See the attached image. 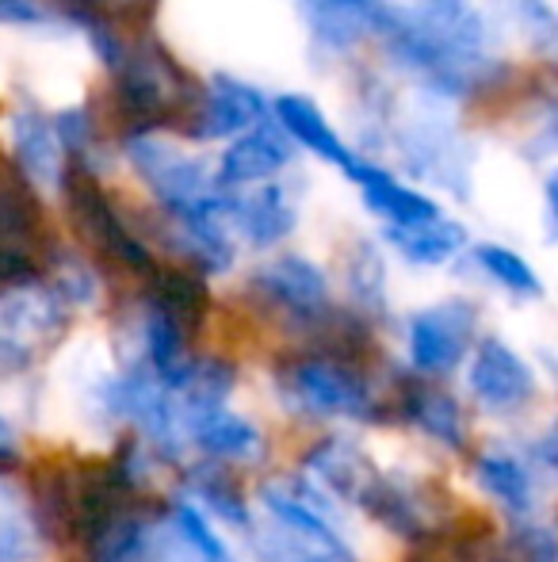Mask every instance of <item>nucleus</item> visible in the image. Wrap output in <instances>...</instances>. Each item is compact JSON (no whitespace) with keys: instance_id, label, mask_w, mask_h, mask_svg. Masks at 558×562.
<instances>
[{"instance_id":"e433bc0d","label":"nucleus","mask_w":558,"mask_h":562,"mask_svg":"<svg viewBox=\"0 0 558 562\" xmlns=\"http://www.w3.org/2000/svg\"><path fill=\"white\" fill-rule=\"evenodd\" d=\"M493 551H486L475 536L440 532L424 543H413V555L406 562H490Z\"/></svg>"},{"instance_id":"aec40b11","label":"nucleus","mask_w":558,"mask_h":562,"mask_svg":"<svg viewBox=\"0 0 558 562\" xmlns=\"http://www.w3.org/2000/svg\"><path fill=\"white\" fill-rule=\"evenodd\" d=\"M276 123L291 142H298V146H306L310 154H318L321 161L337 165L344 177H352V172L360 169V157L344 146L341 134L329 126V119L321 115V108L314 104V100L295 97V92L280 97L276 100Z\"/></svg>"},{"instance_id":"7ed1b4c3","label":"nucleus","mask_w":558,"mask_h":562,"mask_svg":"<svg viewBox=\"0 0 558 562\" xmlns=\"http://www.w3.org/2000/svg\"><path fill=\"white\" fill-rule=\"evenodd\" d=\"M276 386L287 409L303 417H356V422L379 417L367 379L333 356H291L276 368Z\"/></svg>"},{"instance_id":"9d476101","label":"nucleus","mask_w":558,"mask_h":562,"mask_svg":"<svg viewBox=\"0 0 558 562\" xmlns=\"http://www.w3.org/2000/svg\"><path fill=\"white\" fill-rule=\"evenodd\" d=\"M112 414L127 417L130 425L149 440L161 456H176L184 437H180V414L176 402H172V391H164L146 368L127 371L119 383L112 386Z\"/></svg>"},{"instance_id":"393cba45","label":"nucleus","mask_w":558,"mask_h":562,"mask_svg":"<svg viewBox=\"0 0 558 562\" xmlns=\"http://www.w3.org/2000/svg\"><path fill=\"white\" fill-rule=\"evenodd\" d=\"M303 20L326 50H352L372 35V0H303Z\"/></svg>"},{"instance_id":"f03ea898","label":"nucleus","mask_w":558,"mask_h":562,"mask_svg":"<svg viewBox=\"0 0 558 562\" xmlns=\"http://www.w3.org/2000/svg\"><path fill=\"white\" fill-rule=\"evenodd\" d=\"M200 100V85L153 35H138L123 46L112 66V104L127 138H146L164 126H184Z\"/></svg>"},{"instance_id":"473e14b6","label":"nucleus","mask_w":558,"mask_h":562,"mask_svg":"<svg viewBox=\"0 0 558 562\" xmlns=\"http://www.w3.org/2000/svg\"><path fill=\"white\" fill-rule=\"evenodd\" d=\"M253 543L264 562H356L349 548H314V543L295 540V536H287L276 525L257 536Z\"/></svg>"},{"instance_id":"bb28decb","label":"nucleus","mask_w":558,"mask_h":562,"mask_svg":"<svg viewBox=\"0 0 558 562\" xmlns=\"http://www.w3.org/2000/svg\"><path fill=\"white\" fill-rule=\"evenodd\" d=\"M387 237L410 265H421V268L447 265L455 252L467 249V229L444 215L429 218V223H418V226H390Z\"/></svg>"},{"instance_id":"72a5a7b5","label":"nucleus","mask_w":558,"mask_h":562,"mask_svg":"<svg viewBox=\"0 0 558 562\" xmlns=\"http://www.w3.org/2000/svg\"><path fill=\"white\" fill-rule=\"evenodd\" d=\"M54 134H58L61 154L69 157V165L92 172V149H96V119L89 115V108H66L50 119Z\"/></svg>"},{"instance_id":"79ce46f5","label":"nucleus","mask_w":558,"mask_h":562,"mask_svg":"<svg viewBox=\"0 0 558 562\" xmlns=\"http://www.w3.org/2000/svg\"><path fill=\"white\" fill-rule=\"evenodd\" d=\"M43 20L38 0H0V27H38Z\"/></svg>"},{"instance_id":"ea45409f","label":"nucleus","mask_w":558,"mask_h":562,"mask_svg":"<svg viewBox=\"0 0 558 562\" xmlns=\"http://www.w3.org/2000/svg\"><path fill=\"white\" fill-rule=\"evenodd\" d=\"M43 280V265L31 249H0V291H23Z\"/></svg>"},{"instance_id":"a878e982","label":"nucleus","mask_w":558,"mask_h":562,"mask_svg":"<svg viewBox=\"0 0 558 562\" xmlns=\"http://www.w3.org/2000/svg\"><path fill=\"white\" fill-rule=\"evenodd\" d=\"M43 207L27 180L15 169L0 165V249H31L35 252Z\"/></svg>"},{"instance_id":"5701e85b","label":"nucleus","mask_w":558,"mask_h":562,"mask_svg":"<svg viewBox=\"0 0 558 562\" xmlns=\"http://www.w3.org/2000/svg\"><path fill=\"white\" fill-rule=\"evenodd\" d=\"M475 482L490 502H498L513 517H532L536 513V474L532 463L505 448H486L475 459Z\"/></svg>"},{"instance_id":"c756f323","label":"nucleus","mask_w":558,"mask_h":562,"mask_svg":"<svg viewBox=\"0 0 558 562\" xmlns=\"http://www.w3.org/2000/svg\"><path fill=\"white\" fill-rule=\"evenodd\" d=\"M89 548H92V562H157L153 528H149V520L138 509L112 520Z\"/></svg>"},{"instance_id":"6e6552de","label":"nucleus","mask_w":558,"mask_h":562,"mask_svg":"<svg viewBox=\"0 0 558 562\" xmlns=\"http://www.w3.org/2000/svg\"><path fill=\"white\" fill-rule=\"evenodd\" d=\"M475 306L463 299H444L410 318V360L424 375H447L463 363L475 337Z\"/></svg>"},{"instance_id":"b1692460","label":"nucleus","mask_w":558,"mask_h":562,"mask_svg":"<svg viewBox=\"0 0 558 562\" xmlns=\"http://www.w3.org/2000/svg\"><path fill=\"white\" fill-rule=\"evenodd\" d=\"M402 417L413 429H421L429 440L444 445L447 451L467 448V417H463V406L447 391H440V386H429V383L406 386Z\"/></svg>"},{"instance_id":"dca6fc26","label":"nucleus","mask_w":558,"mask_h":562,"mask_svg":"<svg viewBox=\"0 0 558 562\" xmlns=\"http://www.w3.org/2000/svg\"><path fill=\"white\" fill-rule=\"evenodd\" d=\"M153 555L157 562H230L226 543L187 497H176L153 528Z\"/></svg>"},{"instance_id":"6ab92c4d","label":"nucleus","mask_w":558,"mask_h":562,"mask_svg":"<svg viewBox=\"0 0 558 562\" xmlns=\"http://www.w3.org/2000/svg\"><path fill=\"white\" fill-rule=\"evenodd\" d=\"M226 218L238 226V234L246 237L249 245L269 249V245H280L283 237L295 229L298 207L287 195V188L261 184L246 195H230V200H226Z\"/></svg>"},{"instance_id":"a18cd8bd","label":"nucleus","mask_w":558,"mask_h":562,"mask_svg":"<svg viewBox=\"0 0 558 562\" xmlns=\"http://www.w3.org/2000/svg\"><path fill=\"white\" fill-rule=\"evenodd\" d=\"M390 8H424V4H459V0H379Z\"/></svg>"},{"instance_id":"2eb2a0df","label":"nucleus","mask_w":558,"mask_h":562,"mask_svg":"<svg viewBox=\"0 0 558 562\" xmlns=\"http://www.w3.org/2000/svg\"><path fill=\"white\" fill-rule=\"evenodd\" d=\"M226 200L230 195L218 192L210 203L195 211H180L172 218V237H176V249L192 260L200 272H230L234 268V241L230 229H226Z\"/></svg>"},{"instance_id":"58836bf2","label":"nucleus","mask_w":558,"mask_h":562,"mask_svg":"<svg viewBox=\"0 0 558 562\" xmlns=\"http://www.w3.org/2000/svg\"><path fill=\"white\" fill-rule=\"evenodd\" d=\"M161 8V0H100V15H104V27L123 35L127 27H149ZM100 27V31H104Z\"/></svg>"},{"instance_id":"f3484780","label":"nucleus","mask_w":558,"mask_h":562,"mask_svg":"<svg viewBox=\"0 0 558 562\" xmlns=\"http://www.w3.org/2000/svg\"><path fill=\"white\" fill-rule=\"evenodd\" d=\"M8 126H12L15 172L31 188H58L61 172H66V154H61L50 119L38 112V108H15Z\"/></svg>"},{"instance_id":"c9c22d12","label":"nucleus","mask_w":558,"mask_h":562,"mask_svg":"<svg viewBox=\"0 0 558 562\" xmlns=\"http://www.w3.org/2000/svg\"><path fill=\"white\" fill-rule=\"evenodd\" d=\"M490 562H558L555 532L544 525H516L501 551H493Z\"/></svg>"},{"instance_id":"423d86ee","label":"nucleus","mask_w":558,"mask_h":562,"mask_svg":"<svg viewBox=\"0 0 558 562\" xmlns=\"http://www.w3.org/2000/svg\"><path fill=\"white\" fill-rule=\"evenodd\" d=\"M127 157L169 215L195 211L218 195L210 165L203 161V157L187 154V149L172 146V142H161V138H153V134H146V138H127Z\"/></svg>"},{"instance_id":"f8f14e48","label":"nucleus","mask_w":558,"mask_h":562,"mask_svg":"<svg viewBox=\"0 0 558 562\" xmlns=\"http://www.w3.org/2000/svg\"><path fill=\"white\" fill-rule=\"evenodd\" d=\"M470 394L493 414H516L536 398V375L532 368L505 345V340L490 337L475 348V360L467 371Z\"/></svg>"},{"instance_id":"ddd939ff","label":"nucleus","mask_w":558,"mask_h":562,"mask_svg":"<svg viewBox=\"0 0 558 562\" xmlns=\"http://www.w3.org/2000/svg\"><path fill=\"white\" fill-rule=\"evenodd\" d=\"M303 467L310 479H318L321 486L329 490V494L352 505H364L367 490H372L375 479L383 474L379 467H375V459L349 437H321L318 445L306 448Z\"/></svg>"},{"instance_id":"c03bdc74","label":"nucleus","mask_w":558,"mask_h":562,"mask_svg":"<svg viewBox=\"0 0 558 562\" xmlns=\"http://www.w3.org/2000/svg\"><path fill=\"white\" fill-rule=\"evenodd\" d=\"M528 463H539L544 471H555L558 463V451H555V432H544L536 445L528 448Z\"/></svg>"},{"instance_id":"20e7f679","label":"nucleus","mask_w":558,"mask_h":562,"mask_svg":"<svg viewBox=\"0 0 558 562\" xmlns=\"http://www.w3.org/2000/svg\"><path fill=\"white\" fill-rule=\"evenodd\" d=\"M58 192H61V200H66L69 226L77 229V237H81L84 245H92L100 257L115 260V265L135 268V272H149V268H153L149 249L138 241L135 234H130V226L119 218L115 203L107 200V192L100 188L96 172L69 165L58 180Z\"/></svg>"},{"instance_id":"cd10ccee","label":"nucleus","mask_w":558,"mask_h":562,"mask_svg":"<svg viewBox=\"0 0 558 562\" xmlns=\"http://www.w3.org/2000/svg\"><path fill=\"white\" fill-rule=\"evenodd\" d=\"M234 383H238V371H234L230 360H218V356L192 360L184 379L176 383V391H172V402H180L176 414L195 417V414H207V409L226 406Z\"/></svg>"},{"instance_id":"1a4fd4ad","label":"nucleus","mask_w":558,"mask_h":562,"mask_svg":"<svg viewBox=\"0 0 558 562\" xmlns=\"http://www.w3.org/2000/svg\"><path fill=\"white\" fill-rule=\"evenodd\" d=\"M261 123H264V97L253 85L238 81V77H210L200 89V100H195L184 131L195 142H223V138H241V134H249Z\"/></svg>"},{"instance_id":"9b49d317","label":"nucleus","mask_w":558,"mask_h":562,"mask_svg":"<svg viewBox=\"0 0 558 562\" xmlns=\"http://www.w3.org/2000/svg\"><path fill=\"white\" fill-rule=\"evenodd\" d=\"M402 161L418 172L421 180L447 188L455 195H467L470 154L467 142L440 119H413L402 131Z\"/></svg>"},{"instance_id":"a19ab883","label":"nucleus","mask_w":558,"mask_h":562,"mask_svg":"<svg viewBox=\"0 0 558 562\" xmlns=\"http://www.w3.org/2000/svg\"><path fill=\"white\" fill-rule=\"evenodd\" d=\"M46 8H50L54 15H61L66 23H73V27L81 31H100L104 27V15H100V0H46Z\"/></svg>"},{"instance_id":"c85d7f7f","label":"nucleus","mask_w":558,"mask_h":562,"mask_svg":"<svg viewBox=\"0 0 558 562\" xmlns=\"http://www.w3.org/2000/svg\"><path fill=\"white\" fill-rule=\"evenodd\" d=\"M187 494L200 497L215 517H223L226 525L234 528H249V502L246 490H241L238 474L230 471L226 463H200L187 471L184 479Z\"/></svg>"},{"instance_id":"4be33fe9","label":"nucleus","mask_w":558,"mask_h":562,"mask_svg":"<svg viewBox=\"0 0 558 562\" xmlns=\"http://www.w3.org/2000/svg\"><path fill=\"white\" fill-rule=\"evenodd\" d=\"M349 180L364 192L367 211L387 218L390 226H418V223H429V218H440V207L429 200V195L406 188L402 180L390 177V172L379 169V165L360 161V169L352 172Z\"/></svg>"},{"instance_id":"0eeeda50","label":"nucleus","mask_w":558,"mask_h":562,"mask_svg":"<svg viewBox=\"0 0 558 562\" xmlns=\"http://www.w3.org/2000/svg\"><path fill=\"white\" fill-rule=\"evenodd\" d=\"M249 291L261 299L264 306H272L283 318L298 322V326L314 329L329 311V280L314 260L306 257H280L272 265L257 268Z\"/></svg>"},{"instance_id":"412c9836","label":"nucleus","mask_w":558,"mask_h":562,"mask_svg":"<svg viewBox=\"0 0 558 562\" xmlns=\"http://www.w3.org/2000/svg\"><path fill=\"white\" fill-rule=\"evenodd\" d=\"M187 437L195 440V448L207 451L210 463H253L264 456L261 429L226 406L187 417Z\"/></svg>"},{"instance_id":"37998d69","label":"nucleus","mask_w":558,"mask_h":562,"mask_svg":"<svg viewBox=\"0 0 558 562\" xmlns=\"http://www.w3.org/2000/svg\"><path fill=\"white\" fill-rule=\"evenodd\" d=\"M15 463H20V437H15L12 425L0 417V474H8Z\"/></svg>"},{"instance_id":"2f4dec72","label":"nucleus","mask_w":558,"mask_h":562,"mask_svg":"<svg viewBox=\"0 0 558 562\" xmlns=\"http://www.w3.org/2000/svg\"><path fill=\"white\" fill-rule=\"evenodd\" d=\"M349 291L364 311H383L387 303V268L372 241H360L349 257Z\"/></svg>"},{"instance_id":"39448f33","label":"nucleus","mask_w":558,"mask_h":562,"mask_svg":"<svg viewBox=\"0 0 558 562\" xmlns=\"http://www.w3.org/2000/svg\"><path fill=\"white\" fill-rule=\"evenodd\" d=\"M360 509L372 520H379L387 532L402 536L410 543H424L432 536L447 532L455 509L447 502V494L429 479L418 474H379L375 486L367 490L364 505Z\"/></svg>"},{"instance_id":"7c9ffc66","label":"nucleus","mask_w":558,"mask_h":562,"mask_svg":"<svg viewBox=\"0 0 558 562\" xmlns=\"http://www.w3.org/2000/svg\"><path fill=\"white\" fill-rule=\"evenodd\" d=\"M475 260L493 283H501V288L513 291V295H521V299L544 295V283H539L536 268H532L524 257H516L513 249H505V245H478Z\"/></svg>"},{"instance_id":"f257e3e1","label":"nucleus","mask_w":558,"mask_h":562,"mask_svg":"<svg viewBox=\"0 0 558 562\" xmlns=\"http://www.w3.org/2000/svg\"><path fill=\"white\" fill-rule=\"evenodd\" d=\"M372 4V35L383 38L390 58L436 97H467L501 74V61L490 54L486 20L470 0L424 8H390L379 0Z\"/></svg>"},{"instance_id":"f704fd0d","label":"nucleus","mask_w":558,"mask_h":562,"mask_svg":"<svg viewBox=\"0 0 558 562\" xmlns=\"http://www.w3.org/2000/svg\"><path fill=\"white\" fill-rule=\"evenodd\" d=\"M501 12H505V20L513 23V27L521 31V35L528 38L539 54L555 50L558 23H555V12H551L547 0H501Z\"/></svg>"},{"instance_id":"a211bd4d","label":"nucleus","mask_w":558,"mask_h":562,"mask_svg":"<svg viewBox=\"0 0 558 562\" xmlns=\"http://www.w3.org/2000/svg\"><path fill=\"white\" fill-rule=\"evenodd\" d=\"M146 311L169 318L187 337L207 322L210 291L200 272L192 268H149L146 272Z\"/></svg>"},{"instance_id":"4c0bfd02","label":"nucleus","mask_w":558,"mask_h":562,"mask_svg":"<svg viewBox=\"0 0 558 562\" xmlns=\"http://www.w3.org/2000/svg\"><path fill=\"white\" fill-rule=\"evenodd\" d=\"M35 532L23 520V513L0 494V562H31Z\"/></svg>"},{"instance_id":"4468645a","label":"nucleus","mask_w":558,"mask_h":562,"mask_svg":"<svg viewBox=\"0 0 558 562\" xmlns=\"http://www.w3.org/2000/svg\"><path fill=\"white\" fill-rule=\"evenodd\" d=\"M291 138L280 126H253L249 134H241L230 149L218 161V192H234V188H253V184H269L276 172H283V165L291 161Z\"/></svg>"}]
</instances>
